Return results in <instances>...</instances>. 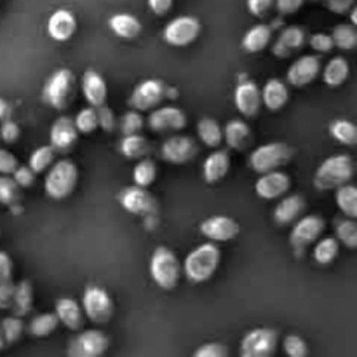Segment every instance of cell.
I'll return each mask as SVG.
<instances>
[{
    "label": "cell",
    "mask_w": 357,
    "mask_h": 357,
    "mask_svg": "<svg viewBox=\"0 0 357 357\" xmlns=\"http://www.w3.org/2000/svg\"><path fill=\"white\" fill-rule=\"evenodd\" d=\"M338 241L335 237H324L314 246V260L319 265L333 264L338 257Z\"/></svg>",
    "instance_id": "obj_39"
},
{
    "label": "cell",
    "mask_w": 357,
    "mask_h": 357,
    "mask_svg": "<svg viewBox=\"0 0 357 357\" xmlns=\"http://www.w3.org/2000/svg\"><path fill=\"white\" fill-rule=\"evenodd\" d=\"M56 317L63 326L72 331H79L84 326V310L73 298H59L56 302Z\"/></svg>",
    "instance_id": "obj_24"
},
{
    "label": "cell",
    "mask_w": 357,
    "mask_h": 357,
    "mask_svg": "<svg viewBox=\"0 0 357 357\" xmlns=\"http://www.w3.org/2000/svg\"><path fill=\"white\" fill-rule=\"evenodd\" d=\"M77 136H79V131L75 128V122L70 117H58L54 121V124L51 126V146L56 152H68L77 142Z\"/></svg>",
    "instance_id": "obj_20"
},
{
    "label": "cell",
    "mask_w": 357,
    "mask_h": 357,
    "mask_svg": "<svg viewBox=\"0 0 357 357\" xmlns=\"http://www.w3.org/2000/svg\"><path fill=\"white\" fill-rule=\"evenodd\" d=\"M77 30V20L68 9H58L49 16L47 33L52 40L66 42L73 37Z\"/></svg>",
    "instance_id": "obj_21"
},
{
    "label": "cell",
    "mask_w": 357,
    "mask_h": 357,
    "mask_svg": "<svg viewBox=\"0 0 357 357\" xmlns=\"http://www.w3.org/2000/svg\"><path fill=\"white\" fill-rule=\"evenodd\" d=\"M201 33V21L195 16H178L164 28V40L174 47H185L192 44Z\"/></svg>",
    "instance_id": "obj_11"
},
{
    "label": "cell",
    "mask_w": 357,
    "mask_h": 357,
    "mask_svg": "<svg viewBox=\"0 0 357 357\" xmlns=\"http://www.w3.org/2000/svg\"><path fill=\"white\" fill-rule=\"evenodd\" d=\"M108 26H110V30L114 31L117 37L126 38V40H132V38H136L142 33V23H139L138 17L132 16V14H114V16L110 17V21H108Z\"/></svg>",
    "instance_id": "obj_29"
},
{
    "label": "cell",
    "mask_w": 357,
    "mask_h": 357,
    "mask_svg": "<svg viewBox=\"0 0 357 357\" xmlns=\"http://www.w3.org/2000/svg\"><path fill=\"white\" fill-rule=\"evenodd\" d=\"M155 178H157V167L153 160H149V159L139 160V162L135 166V169H132V180H135V185H138V187H143V188L150 187V185L155 181Z\"/></svg>",
    "instance_id": "obj_41"
},
{
    "label": "cell",
    "mask_w": 357,
    "mask_h": 357,
    "mask_svg": "<svg viewBox=\"0 0 357 357\" xmlns=\"http://www.w3.org/2000/svg\"><path fill=\"white\" fill-rule=\"evenodd\" d=\"M291 157L293 149L289 145H286V143H265V145L258 146V149H255L251 152L250 166L258 174L271 173V171H278L279 167L286 166L291 160Z\"/></svg>",
    "instance_id": "obj_5"
},
{
    "label": "cell",
    "mask_w": 357,
    "mask_h": 357,
    "mask_svg": "<svg viewBox=\"0 0 357 357\" xmlns=\"http://www.w3.org/2000/svg\"><path fill=\"white\" fill-rule=\"evenodd\" d=\"M6 345V338H3V331H2V324H0V349H3Z\"/></svg>",
    "instance_id": "obj_62"
},
{
    "label": "cell",
    "mask_w": 357,
    "mask_h": 357,
    "mask_svg": "<svg viewBox=\"0 0 357 357\" xmlns=\"http://www.w3.org/2000/svg\"><path fill=\"white\" fill-rule=\"evenodd\" d=\"M96 117H98V126L103 129L105 132H112L115 129V115L107 105H101L98 107L96 110Z\"/></svg>",
    "instance_id": "obj_50"
},
{
    "label": "cell",
    "mask_w": 357,
    "mask_h": 357,
    "mask_svg": "<svg viewBox=\"0 0 357 357\" xmlns=\"http://www.w3.org/2000/svg\"><path fill=\"white\" fill-rule=\"evenodd\" d=\"M119 202L131 215L142 216L155 211V199L146 192V188L138 187V185L122 188L119 194Z\"/></svg>",
    "instance_id": "obj_13"
},
{
    "label": "cell",
    "mask_w": 357,
    "mask_h": 357,
    "mask_svg": "<svg viewBox=\"0 0 357 357\" xmlns=\"http://www.w3.org/2000/svg\"><path fill=\"white\" fill-rule=\"evenodd\" d=\"M77 180H79V169L73 164V160H58L56 164H52L47 176H45V194L51 199H56V201L66 199L72 194L73 188H75Z\"/></svg>",
    "instance_id": "obj_4"
},
{
    "label": "cell",
    "mask_w": 357,
    "mask_h": 357,
    "mask_svg": "<svg viewBox=\"0 0 357 357\" xmlns=\"http://www.w3.org/2000/svg\"><path fill=\"white\" fill-rule=\"evenodd\" d=\"M150 275L153 282L164 291H171L178 286L181 275V265L176 255L166 246L155 248L150 258Z\"/></svg>",
    "instance_id": "obj_3"
},
{
    "label": "cell",
    "mask_w": 357,
    "mask_h": 357,
    "mask_svg": "<svg viewBox=\"0 0 357 357\" xmlns=\"http://www.w3.org/2000/svg\"><path fill=\"white\" fill-rule=\"evenodd\" d=\"M274 6V0H248V9L253 16L264 17Z\"/></svg>",
    "instance_id": "obj_55"
},
{
    "label": "cell",
    "mask_w": 357,
    "mask_h": 357,
    "mask_svg": "<svg viewBox=\"0 0 357 357\" xmlns=\"http://www.w3.org/2000/svg\"><path fill=\"white\" fill-rule=\"evenodd\" d=\"M75 128L77 131L82 132V135H89L93 132L94 129L98 128V117H96V112L93 108H84L77 114L75 117Z\"/></svg>",
    "instance_id": "obj_46"
},
{
    "label": "cell",
    "mask_w": 357,
    "mask_h": 357,
    "mask_svg": "<svg viewBox=\"0 0 357 357\" xmlns=\"http://www.w3.org/2000/svg\"><path fill=\"white\" fill-rule=\"evenodd\" d=\"M33 309V288L28 281H21L14 286L13 295V310L17 317H23Z\"/></svg>",
    "instance_id": "obj_32"
},
{
    "label": "cell",
    "mask_w": 357,
    "mask_h": 357,
    "mask_svg": "<svg viewBox=\"0 0 357 357\" xmlns=\"http://www.w3.org/2000/svg\"><path fill=\"white\" fill-rule=\"evenodd\" d=\"M230 169V157L229 153L218 150V152H213L208 159L204 160V166H202V174H204L206 183H218L223 178L227 176Z\"/></svg>",
    "instance_id": "obj_27"
},
{
    "label": "cell",
    "mask_w": 357,
    "mask_h": 357,
    "mask_svg": "<svg viewBox=\"0 0 357 357\" xmlns=\"http://www.w3.org/2000/svg\"><path fill=\"white\" fill-rule=\"evenodd\" d=\"M305 45V31L300 26H288L281 31L275 44L272 45V54L278 58H288L293 52L300 51Z\"/></svg>",
    "instance_id": "obj_22"
},
{
    "label": "cell",
    "mask_w": 357,
    "mask_h": 357,
    "mask_svg": "<svg viewBox=\"0 0 357 357\" xmlns=\"http://www.w3.org/2000/svg\"><path fill=\"white\" fill-rule=\"evenodd\" d=\"M13 281V260L6 251H0V286Z\"/></svg>",
    "instance_id": "obj_53"
},
{
    "label": "cell",
    "mask_w": 357,
    "mask_h": 357,
    "mask_svg": "<svg viewBox=\"0 0 357 357\" xmlns=\"http://www.w3.org/2000/svg\"><path fill=\"white\" fill-rule=\"evenodd\" d=\"M321 72V59L314 54L300 56L288 70V82L293 87H305L317 79Z\"/></svg>",
    "instance_id": "obj_17"
},
{
    "label": "cell",
    "mask_w": 357,
    "mask_h": 357,
    "mask_svg": "<svg viewBox=\"0 0 357 357\" xmlns=\"http://www.w3.org/2000/svg\"><path fill=\"white\" fill-rule=\"evenodd\" d=\"M282 349H284L288 357H309V347L307 342L298 335H288L282 340Z\"/></svg>",
    "instance_id": "obj_44"
},
{
    "label": "cell",
    "mask_w": 357,
    "mask_h": 357,
    "mask_svg": "<svg viewBox=\"0 0 357 357\" xmlns=\"http://www.w3.org/2000/svg\"><path fill=\"white\" fill-rule=\"evenodd\" d=\"M82 94L91 107L98 108L105 105L108 96V87L103 77L94 70H87L82 75Z\"/></svg>",
    "instance_id": "obj_23"
},
{
    "label": "cell",
    "mask_w": 357,
    "mask_h": 357,
    "mask_svg": "<svg viewBox=\"0 0 357 357\" xmlns=\"http://www.w3.org/2000/svg\"><path fill=\"white\" fill-rule=\"evenodd\" d=\"M331 38H333L335 47L342 49V51H352L357 47V28L352 23L337 24L333 28Z\"/></svg>",
    "instance_id": "obj_37"
},
{
    "label": "cell",
    "mask_w": 357,
    "mask_h": 357,
    "mask_svg": "<svg viewBox=\"0 0 357 357\" xmlns=\"http://www.w3.org/2000/svg\"><path fill=\"white\" fill-rule=\"evenodd\" d=\"M223 138L227 139V145L234 150H246L251 143V129L241 119H232L227 122Z\"/></svg>",
    "instance_id": "obj_28"
},
{
    "label": "cell",
    "mask_w": 357,
    "mask_h": 357,
    "mask_svg": "<svg viewBox=\"0 0 357 357\" xmlns=\"http://www.w3.org/2000/svg\"><path fill=\"white\" fill-rule=\"evenodd\" d=\"M13 180L16 181L17 187L28 188L35 183V173L30 166H17L13 173Z\"/></svg>",
    "instance_id": "obj_51"
},
{
    "label": "cell",
    "mask_w": 357,
    "mask_h": 357,
    "mask_svg": "<svg viewBox=\"0 0 357 357\" xmlns=\"http://www.w3.org/2000/svg\"><path fill=\"white\" fill-rule=\"evenodd\" d=\"M351 23L357 28V3H354V7L351 9Z\"/></svg>",
    "instance_id": "obj_61"
},
{
    "label": "cell",
    "mask_w": 357,
    "mask_h": 357,
    "mask_svg": "<svg viewBox=\"0 0 357 357\" xmlns=\"http://www.w3.org/2000/svg\"><path fill=\"white\" fill-rule=\"evenodd\" d=\"M324 229H326V223L319 215H307L303 218H298V222L295 223L291 236H289V243L295 248V251L302 253L310 244L317 243V239L323 236Z\"/></svg>",
    "instance_id": "obj_12"
},
{
    "label": "cell",
    "mask_w": 357,
    "mask_h": 357,
    "mask_svg": "<svg viewBox=\"0 0 357 357\" xmlns=\"http://www.w3.org/2000/svg\"><path fill=\"white\" fill-rule=\"evenodd\" d=\"M305 209V199L300 195H288L274 209V220L279 225H289L302 216Z\"/></svg>",
    "instance_id": "obj_26"
},
{
    "label": "cell",
    "mask_w": 357,
    "mask_h": 357,
    "mask_svg": "<svg viewBox=\"0 0 357 357\" xmlns=\"http://www.w3.org/2000/svg\"><path fill=\"white\" fill-rule=\"evenodd\" d=\"M305 0H275V7L281 14H295Z\"/></svg>",
    "instance_id": "obj_57"
},
{
    "label": "cell",
    "mask_w": 357,
    "mask_h": 357,
    "mask_svg": "<svg viewBox=\"0 0 357 357\" xmlns=\"http://www.w3.org/2000/svg\"><path fill=\"white\" fill-rule=\"evenodd\" d=\"M192 357H229V349L218 342H209V344L201 345Z\"/></svg>",
    "instance_id": "obj_48"
},
{
    "label": "cell",
    "mask_w": 357,
    "mask_h": 357,
    "mask_svg": "<svg viewBox=\"0 0 357 357\" xmlns=\"http://www.w3.org/2000/svg\"><path fill=\"white\" fill-rule=\"evenodd\" d=\"M59 321L56 317V314L45 312V314H38L37 317H33L30 323V333L37 338H44L49 337L52 331H56L58 328Z\"/></svg>",
    "instance_id": "obj_40"
},
{
    "label": "cell",
    "mask_w": 357,
    "mask_h": 357,
    "mask_svg": "<svg viewBox=\"0 0 357 357\" xmlns=\"http://www.w3.org/2000/svg\"><path fill=\"white\" fill-rule=\"evenodd\" d=\"M271 38L272 28L267 24H257L244 33L243 47L246 52H260L267 47Z\"/></svg>",
    "instance_id": "obj_31"
},
{
    "label": "cell",
    "mask_w": 357,
    "mask_h": 357,
    "mask_svg": "<svg viewBox=\"0 0 357 357\" xmlns=\"http://www.w3.org/2000/svg\"><path fill=\"white\" fill-rule=\"evenodd\" d=\"M279 347V333L272 328L248 331L239 345L241 357H274Z\"/></svg>",
    "instance_id": "obj_7"
},
{
    "label": "cell",
    "mask_w": 357,
    "mask_h": 357,
    "mask_svg": "<svg viewBox=\"0 0 357 357\" xmlns=\"http://www.w3.org/2000/svg\"><path fill=\"white\" fill-rule=\"evenodd\" d=\"M349 73H351V66H349L347 59L342 58V56H335V58L330 59L328 65L324 66L323 80L326 86L338 87L349 79Z\"/></svg>",
    "instance_id": "obj_30"
},
{
    "label": "cell",
    "mask_w": 357,
    "mask_h": 357,
    "mask_svg": "<svg viewBox=\"0 0 357 357\" xmlns=\"http://www.w3.org/2000/svg\"><path fill=\"white\" fill-rule=\"evenodd\" d=\"M20 135H21V129L16 122H13L10 119L2 121V124H0V138H2L3 142L13 145V143H16L17 139H20Z\"/></svg>",
    "instance_id": "obj_49"
},
{
    "label": "cell",
    "mask_w": 357,
    "mask_h": 357,
    "mask_svg": "<svg viewBox=\"0 0 357 357\" xmlns=\"http://www.w3.org/2000/svg\"><path fill=\"white\" fill-rule=\"evenodd\" d=\"M335 234L338 243L349 250H357V222L352 218H342L335 222Z\"/></svg>",
    "instance_id": "obj_38"
},
{
    "label": "cell",
    "mask_w": 357,
    "mask_h": 357,
    "mask_svg": "<svg viewBox=\"0 0 357 357\" xmlns=\"http://www.w3.org/2000/svg\"><path fill=\"white\" fill-rule=\"evenodd\" d=\"M44 98L56 110H65L72 105L75 98V75L72 70H58L47 80L44 89Z\"/></svg>",
    "instance_id": "obj_6"
},
{
    "label": "cell",
    "mask_w": 357,
    "mask_h": 357,
    "mask_svg": "<svg viewBox=\"0 0 357 357\" xmlns=\"http://www.w3.org/2000/svg\"><path fill=\"white\" fill-rule=\"evenodd\" d=\"M314 2H316V0H314Z\"/></svg>",
    "instance_id": "obj_63"
},
{
    "label": "cell",
    "mask_w": 357,
    "mask_h": 357,
    "mask_svg": "<svg viewBox=\"0 0 357 357\" xmlns=\"http://www.w3.org/2000/svg\"><path fill=\"white\" fill-rule=\"evenodd\" d=\"M146 2H149L150 10L153 14H157V16H164L173 7V0H146Z\"/></svg>",
    "instance_id": "obj_59"
},
{
    "label": "cell",
    "mask_w": 357,
    "mask_h": 357,
    "mask_svg": "<svg viewBox=\"0 0 357 357\" xmlns=\"http://www.w3.org/2000/svg\"><path fill=\"white\" fill-rule=\"evenodd\" d=\"M166 96V84L159 79H149L143 80L142 84H138V86L135 87L131 98H129V105H131L136 112H149L159 107Z\"/></svg>",
    "instance_id": "obj_10"
},
{
    "label": "cell",
    "mask_w": 357,
    "mask_h": 357,
    "mask_svg": "<svg viewBox=\"0 0 357 357\" xmlns=\"http://www.w3.org/2000/svg\"><path fill=\"white\" fill-rule=\"evenodd\" d=\"M222 261V251L215 243H206L192 250L183 261V272L190 282H206L215 275Z\"/></svg>",
    "instance_id": "obj_2"
},
{
    "label": "cell",
    "mask_w": 357,
    "mask_h": 357,
    "mask_svg": "<svg viewBox=\"0 0 357 357\" xmlns=\"http://www.w3.org/2000/svg\"><path fill=\"white\" fill-rule=\"evenodd\" d=\"M187 126V115L176 107H157L150 112L149 128L153 132L180 131Z\"/></svg>",
    "instance_id": "obj_16"
},
{
    "label": "cell",
    "mask_w": 357,
    "mask_h": 357,
    "mask_svg": "<svg viewBox=\"0 0 357 357\" xmlns=\"http://www.w3.org/2000/svg\"><path fill=\"white\" fill-rule=\"evenodd\" d=\"M13 295H14L13 281L0 286V310L13 307Z\"/></svg>",
    "instance_id": "obj_58"
},
{
    "label": "cell",
    "mask_w": 357,
    "mask_h": 357,
    "mask_svg": "<svg viewBox=\"0 0 357 357\" xmlns=\"http://www.w3.org/2000/svg\"><path fill=\"white\" fill-rule=\"evenodd\" d=\"M289 101V89L282 80L271 79L261 89V103L271 112H279Z\"/></svg>",
    "instance_id": "obj_25"
},
{
    "label": "cell",
    "mask_w": 357,
    "mask_h": 357,
    "mask_svg": "<svg viewBox=\"0 0 357 357\" xmlns=\"http://www.w3.org/2000/svg\"><path fill=\"white\" fill-rule=\"evenodd\" d=\"M52 160H54V150H52V146H38V149L33 150V153L30 155L28 166L31 167V171H33L35 174H40L52 166Z\"/></svg>",
    "instance_id": "obj_42"
},
{
    "label": "cell",
    "mask_w": 357,
    "mask_h": 357,
    "mask_svg": "<svg viewBox=\"0 0 357 357\" xmlns=\"http://www.w3.org/2000/svg\"><path fill=\"white\" fill-rule=\"evenodd\" d=\"M291 187V180L282 171H271V173H264L255 183V192L258 197L265 199V201H274V199L282 197L286 192Z\"/></svg>",
    "instance_id": "obj_18"
},
{
    "label": "cell",
    "mask_w": 357,
    "mask_h": 357,
    "mask_svg": "<svg viewBox=\"0 0 357 357\" xmlns=\"http://www.w3.org/2000/svg\"><path fill=\"white\" fill-rule=\"evenodd\" d=\"M330 135L345 146L357 145V126L347 119H337L331 122Z\"/></svg>",
    "instance_id": "obj_35"
},
{
    "label": "cell",
    "mask_w": 357,
    "mask_h": 357,
    "mask_svg": "<svg viewBox=\"0 0 357 357\" xmlns=\"http://www.w3.org/2000/svg\"><path fill=\"white\" fill-rule=\"evenodd\" d=\"M328 9L335 14H347L354 7L356 0H324Z\"/></svg>",
    "instance_id": "obj_56"
},
{
    "label": "cell",
    "mask_w": 357,
    "mask_h": 357,
    "mask_svg": "<svg viewBox=\"0 0 357 357\" xmlns=\"http://www.w3.org/2000/svg\"><path fill=\"white\" fill-rule=\"evenodd\" d=\"M20 197V187L16 181L7 174H0V204L14 206Z\"/></svg>",
    "instance_id": "obj_43"
},
{
    "label": "cell",
    "mask_w": 357,
    "mask_h": 357,
    "mask_svg": "<svg viewBox=\"0 0 357 357\" xmlns=\"http://www.w3.org/2000/svg\"><path fill=\"white\" fill-rule=\"evenodd\" d=\"M110 347V338L100 330H86L72 338L66 349L68 357H101Z\"/></svg>",
    "instance_id": "obj_9"
},
{
    "label": "cell",
    "mask_w": 357,
    "mask_h": 357,
    "mask_svg": "<svg viewBox=\"0 0 357 357\" xmlns=\"http://www.w3.org/2000/svg\"><path fill=\"white\" fill-rule=\"evenodd\" d=\"M310 47L316 52H330L335 47L333 38L328 33H314L310 37Z\"/></svg>",
    "instance_id": "obj_52"
},
{
    "label": "cell",
    "mask_w": 357,
    "mask_h": 357,
    "mask_svg": "<svg viewBox=\"0 0 357 357\" xmlns=\"http://www.w3.org/2000/svg\"><path fill=\"white\" fill-rule=\"evenodd\" d=\"M201 234L211 243H229L239 234V223L230 216H209L201 223Z\"/></svg>",
    "instance_id": "obj_14"
},
{
    "label": "cell",
    "mask_w": 357,
    "mask_h": 357,
    "mask_svg": "<svg viewBox=\"0 0 357 357\" xmlns=\"http://www.w3.org/2000/svg\"><path fill=\"white\" fill-rule=\"evenodd\" d=\"M143 122H145V121H143V117L138 114V112H136V110L128 112V114H126L124 117H122V121H121L122 135H124V136L139 135V131H142L143 126H145Z\"/></svg>",
    "instance_id": "obj_47"
},
{
    "label": "cell",
    "mask_w": 357,
    "mask_h": 357,
    "mask_svg": "<svg viewBox=\"0 0 357 357\" xmlns=\"http://www.w3.org/2000/svg\"><path fill=\"white\" fill-rule=\"evenodd\" d=\"M150 149L152 146L146 142V138L139 135L124 136L121 142V153L126 159H142L150 152Z\"/></svg>",
    "instance_id": "obj_36"
},
{
    "label": "cell",
    "mask_w": 357,
    "mask_h": 357,
    "mask_svg": "<svg viewBox=\"0 0 357 357\" xmlns=\"http://www.w3.org/2000/svg\"><path fill=\"white\" fill-rule=\"evenodd\" d=\"M9 114H10L9 103H7L6 100H2V98H0V122L6 121V119L9 117Z\"/></svg>",
    "instance_id": "obj_60"
},
{
    "label": "cell",
    "mask_w": 357,
    "mask_h": 357,
    "mask_svg": "<svg viewBox=\"0 0 357 357\" xmlns=\"http://www.w3.org/2000/svg\"><path fill=\"white\" fill-rule=\"evenodd\" d=\"M197 135L201 142L209 149H216L223 142V131L215 119H201L197 124Z\"/></svg>",
    "instance_id": "obj_34"
},
{
    "label": "cell",
    "mask_w": 357,
    "mask_h": 357,
    "mask_svg": "<svg viewBox=\"0 0 357 357\" xmlns=\"http://www.w3.org/2000/svg\"><path fill=\"white\" fill-rule=\"evenodd\" d=\"M234 101H236V107L244 117H255V115L260 112L261 107V91L251 80L246 82H241L236 87V93H234Z\"/></svg>",
    "instance_id": "obj_19"
},
{
    "label": "cell",
    "mask_w": 357,
    "mask_h": 357,
    "mask_svg": "<svg viewBox=\"0 0 357 357\" xmlns=\"http://www.w3.org/2000/svg\"><path fill=\"white\" fill-rule=\"evenodd\" d=\"M82 310L91 323L107 324L114 316V300L100 286H89L84 291Z\"/></svg>",
    "instance_id": "obj_8"
},
{
    "label": "cell",
    "mask_w": 357,
    "mask_h": 357,
    "mask_svg": "<svg viewBox=\"0 0 357 357\" xmlns=\"http://www.w3.org/2000/svg\"><path fill=\"white\" fill-rule=\"evenodd\" d=\"M17 167V159L9 150L0 149V174H13Z\"/></svg>",
    "instance_id": "obj_54"
},
{
    "label": "cell",
    "mask_w": 357,
    "mask_h": 357,
    "mask_svg": "<svg viewBox=\"0 0 357 357\" xmlns=\"http://www.w3.org/2000/svg\"><path fill=\"white\" fill-rule=\"evenodd\" d=\"M199 153L197 143L188 136H171L162 143V159L171 164H187Z\"/></svg>",
    "instance_id": "obj_15"
},
{
    "label": "cell",
    "mask_w": 357,
    "mask_h": 357,
    "mask_svg": "<svg viewBox=\"0 0 357 357\" xmlns=\"http://www.w3.org/2000/svg\"><path fill=\"white\" fill-rule=\"evenodd\" d=\"M2 331H3V338H6V344H16L17 340L21 338V335H23V321L20 319L17 316L14 317H6V319L2 321Z\"/></svg>",
    "instance_id": "obj_45"
},
{
    "label": "cell",
    "mask_w": 357,
    "mask_h": 357,
    "mask_svg": "<svg viewBox=\"0 0 357 357\" xmlns=\"http://www.w3.org/2000/svg\"><path fill=\"white\" fill-rule=\"evenodd\" d=\"M335 201L338 209L344 213L347 218L357 220V187L356 185L345 183L337 188L335 192Z\"/></svg>",
    "instance_id": "obj_33"
},
{
    "label": "cell",
    "mask_w": 357,
    "mask_h": 357,
    "mask_svg": "<svg viewBox=\"0 0 357 357\" xmlns=\"http://www.w3.org/2000/svg\"><path fill=\"white\" fill-rule=\"evenodd\" d=\"M356 173L354 159L347 153L331 155L321 162L314 174V187L321 192L337 190L342 185L349 183Z\"/></svg>",
    "instance_id": "obj_1"
}]
</instances>
